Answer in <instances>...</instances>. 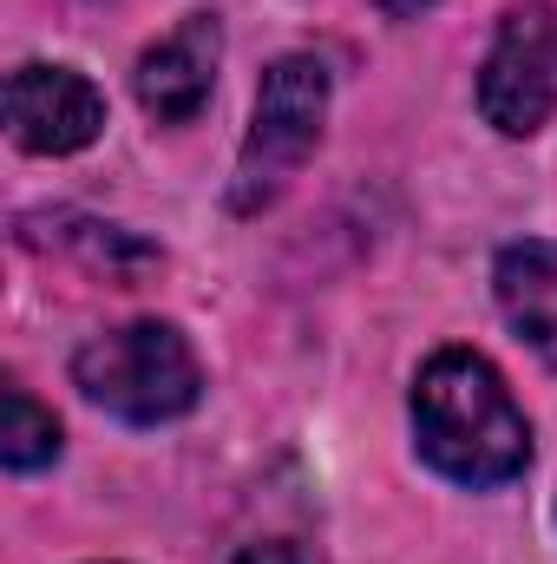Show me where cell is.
Masks as SVG:
<instances>
[{
    "label": "cell",
    "mask_w": 557,
    "mask_h": 564,
    "mask_svg": "<svg viewBox=\"0 0 557 564\" xmlns=\"http://www.w3.org/2000/svg\"><path fill=\"white\" fill-rule=\"evenodd\" d=\"M426 7H433V0H381V13H394V20H414Z\"/></svg>",
    "instance_id": "obj_10"
},
{
    "label": "cell",
    "mask_w": 557,
    "mask_h": 564,
    "mask_svg": "<svg viewBox=\"0 0 557 564\" xmlns=\"http://www.w3.org/2000/svg\"><path fill=\"white\" fill-rule=\"evenodd\" d=\"M557 106V13L551 7H512L485 73H479V112L505 139H532Z\"/></svg>",
    "instance_id": "obj_4"
},
{
    "label": "cell",
    "mask_w": 557,
    "mask_h": 564,
    "mask_svg": "<svg viewBox=\"0 0 557 564\" xmlns=\"http://www.w3.org/2000/svg\"><path fill=\"white\" fill-rule=\"evenodd\" d=\"M0 459L13 473H33L46 459H59V421L26 394V388H7L0 394Z\"/></svg>",
    "instance_id": "obj_8"
},
{
    "label": "cell",
    "mask_w": 557,
    "mask_h": 564,
    "mask_svg": "<svg viewBox=\"0 0 557 564\" xmlns=\"http://www.w3.org/2000/svg\"><path fill=\"white\" fill-rule=\"evenodd\" d=\"M7 126H13L20 151L66 158L106 132V99L73 66H20L7 79Z\"/></svg>",
    "instance_id": "obj_5"
},
{
    "label": "cell",
    "mask_w": 557,
    "mask_h": 564,
    "mask_svg": "<svg viewBox=\"0 0 557 564\" xmlns=\"http://www.w3.org/2000/svg\"><path fill=\"white\" fill-rule=\"evenodd\" d=\"M492 289H499L505 322L557 368V243H538V237H532V243L499 250Z\"/></svg>",
    "instance_id": "obj_7"
},
{
    "label": "cell",
    "mask_w": 557,
    "mask_h": 564,
    "mask_svg": "<svg viewBox=\"0 0 557 564\" xmlns=\"http://www.w3.org/2000/svg\"><path fill=\"white\" fill-rule=\"evenodd\" d=\"M321 119H328V73L321 59L308 53H288L263 73L256 86V119H250V139H243V204L250 197H270L282 177L315 151L321 139Z\"/></svg>",
    "instance_id": "obj_3"
},
{
    "label": "cell",
    "mask_w": 557,
    "mask_h": 564,
    "mask_svg": "<svg viewBox=\"0 0 557 564\" xmlns=\"http://www.w3.org/2000/svg\"><path fill=\"white\" fill-rule=\"evenodd\" d=\"M414 440L433 473L459 486H505L532 459V426L499 368L472 348H439L414 381Z\"/></svg>",
    "instance_id": "obj_1"
},
{
    "label": "cell",
    "mask_w": 557,
    "mask_h": 564,
    "mask_svg": "<svg viewBox=\"0 0 557 564\" xmlns=\"http://www.w3.org/2000/svg\"><path fill=\"white\" fill-rule=\"evenodd\" d=\"M217 59H223V33L210 13H190L171 40H157L139 59V106L157 126H184L204 112L210 86H217Z\"/></svg>",
    "instance_id": "obj_6"
},
{
    "label": "cell",
    "mask_w": 557,
    "mask_h": 564,
    "mask_svg": "<svg viewBox=\"0 0 557 564\" xmlns=\"http://www.w3.org/2000/svg\"><path fill=\"white\" fill-rule=\"evenodd\" d=\"M237 564H315V558H308L302 545H288V539H276V545H250V552H243Z\"/></svg>",
    "instance_id": "obj_9"
},
{
    "label": "cell",
    "mask_w": 557,
    "mask_h": 564,
    "mask_svg": "<svg viewBox=\"0 0 557 564\" xmlns=\"http://www.w3.org/2000/svg\"><path fill=\"white\" fill-rule=\"evenodd\" d=\"M73 381H79V394L92 408H106V414H119L132 426L177 421L204 394L197 355L171 322H132V328L92 335L73 355Z\"/></svg>",
    "instance_id": "obj_2"
}]
</instances>
